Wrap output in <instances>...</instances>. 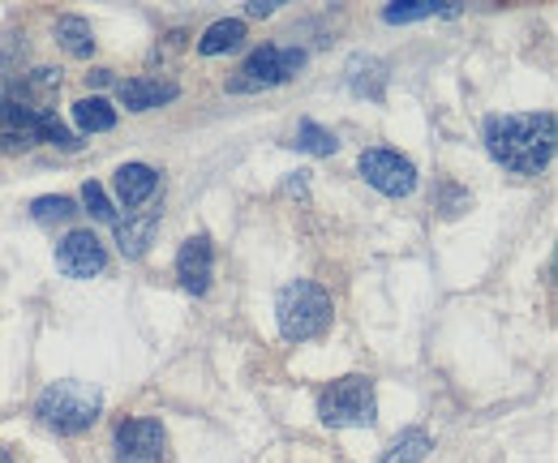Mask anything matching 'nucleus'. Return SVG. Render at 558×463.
<instances>
[{
  "label": "nucleus",
  "instance_id": "nucleus-1",
  "mask_svg": "<svg viewBox=\"0 0 558 463\" xmlns=\"http://www.w3.org/2000/svg\"><path fill=\"white\" fill-rule=\"evenodd\" d=\"M486 150L515 176H537L555 159V112H515L489 117Z\"/></svg>",
  "mask_w": 558,
  "mask_h": 463
},
{
  "label": "nucleus",
  "instance_id": "nucleus-2",
  "mask_svg": "<svg viewBox=\"0 0 558 463\" xmlns=\"http://www.w3.org/2000/svg\"><path fill=\"white\" fill-rule=\"evenodd\" d=\"M336 318V305H331V292L318 288L314 279H292L283 283L276 296V322L279 334L288 343H310L318 334L331 327Z\"/></svg>",
  "mask_w": 558,
  "mask_h": 463
},
{
  "label": "nucleus",
  "instance_id": "nucleus-3",
  "mask_svg": "<svg viewBox=\"0 0 558 463\" xmlns=\"http://www.w3.org/2000/svg\"><path fill=\"white\" fill-rule=\"evenodd\" d=\"M104 412V395L90 382H52L44 395L35 399V416L52 429V434H86Z\"/></svg>",
  "mask_w": 558,
  "mask_h": 463
},
{
  "label": "nucleus",
  "instance_id": "nucleus-4",
  "mask_svg": "<svg viewBox=\"0 0 558 463\" xmlns=\"http://www.w3.org/2000/svg\"><path fill=\"white\" fill-rule=\"evenodd\" d=\"M39 142H52V146H65V150L77 146V137L48 108L39 112V108H26V103L9 99V90L0 82V150H31Z\"/></svg>",
  "mask_w": 558,
  "mask_h": 463
},
{
  "label": "nucleus",
  "instance_id": "nucleus-5",
  "mask_svg": "<svg viewBox=\"0 0 558 463\" xmlns=\"http://www.w3.org/2000/svg\"><path fill=\"white\" fill-rule=\"evenodd\" d=\"M374 416H378V395H374V382L365 374H349L318 395V421L331 429L374 425Z\"/></svg>",
  "mask_w": 558,
  "mask_h": 463
},
{
  "label": "nucleus",
  "instance_id": "nucleus-6",
  "mask_svg": "<svg viewBox=\"0 0 558 463\" xmlns=\"http://www.w3.org/2000/svg\"><path fill=\"white\" fill-rule=\"evenodd\" d=\"M305 69V52L301 48H279V44H263L258 52L245 57V65L236 69V77L228 82L232 95H254V90H271L292 82Z\"/></svg>",
  "mask_w": 558,
  "mask_h": 463
},
{
  "label": "nucleus",
  "instance_id": "nucleus-7",
  "mask_svg": "<svg viewBox=\"0 0 558 463\" xmlns=\"http://www.w3.org/2000/svg\"><path fill=\"white\" fill-rule=\"evenodd\" d=\"M356 168H361V176H365L378 194H387V198H409V194L417 190V168H413V159H404L400 150H387V146L361 150Z\"/></svg>",
  "mask_w": 558,
  "mask_h": 463
},
{
  "label": "nucleus",
  "instance_id": "nucleus-8",
  "mask_svg": "<svg viewBox=\"0 0 558 463\" xmlns=\"http://www.w3.org/2000/svg\"><path fill=\"white\" fill-rule=\"evenodd\" d=\"M112 451L117 463H168V434L155 416H134L117 425Z\"/></svg>",
  "mask_w": 558,
  "mask_h": 463
},
{
  "label": "nucleus",
  "instance_id": "nucleus-9",
  "mask_svg": "<svg viewBox=\"0 0 558 463\" xmlns=\"http://www.w3.org/2000/svg\"><path fill=\"white\" fill-rule=\"evenodd\" d=\"M57 266H61V275H70V279H90V275H99V270L108 266V249H104V241H99L95 232L77 228V232H70V236L57 245Z\"/></svg>",
  "mask_w": 558,
  "mask_h": 463
},
{
  "label": "nucleus",
  "instance_id": "nucleus-10",
  "mask_svg": "<svg viewBox=\"0 0 558 463\" xmlns=\"http://www.w3.org/2000/svg\"><path fill=\"white\" fill-rule=\"evenodd\" d=\"M210 266H215L210 241L207 236H190L181 245V254H177V279H181V288L194 292V296H203L210 288Z\"/></svg>",
  "mask_w": 558,
  "mask_h": 463
},
{
  "label": "nucleus",
  "instance_id": "nucleus-11",
  "mask_svg": "<svg viewBox=\"0 0 558 463\" xmlns=\"http://www.w3.org/2000/svg\"><path fill=\"white\" fill-rule=\"evenodd\" d=\"M117 99L130 108V112H150V108H163L177 99V86L172 82H159V77H125L117 86Z\"/></svg>",
  "mask_w": 558,
  "mask_h": 463
},
{
  "label": "nucleus",
  "instance_id": "nucleus-12",
  "mask_svg": "<svg viewBox=\"0 0 558 463\" xmlns=\"http://www.w3.org/2000/svg\"><path fill=\"white\" fill-rule=\"evenodd\" d=\"M112 190L125 206H146L159 190V172L150 163H121L112 176Z\"/></svg>",
  "mask_w": 558,
  "mask_h": 463
},
{
  "label": "nucleus",
  "instance_id": "nucleus-13",
  "mask_svg": "<svg viewBox=\"0 0 558 463\" xmlns=\"http://www.w3.org/2000/svg\"><path fill=\"white\" fill-rule=\"evenodd\" d=\"M112 228H117V245H121V254H125V258H142L146 245H150V236H155V228H159V210L125 215V219H117Z\"/></svg>",
  "mask_w": 558,
  "mask_h": 463
},
{
  "label": "nucleus",
  "instance_id": "nucleus-14",
  "mask_svg": "<svg viewBox=\"0 0 558 463\" xmlns=\"http://www.w3.org/2000/svg\"><path fill=\"white\" fill-rule=\"evenodd\" d=\"M349 86L356 95H365V99H383V90H387V69H383V61H374V57H352Z\"/></svg>",
  "mask_w": 558,
  "mask_h": 463
},
{
  "label": "nucleus",
  "instance_id": "nucleus-15",
  "mask_svg": "<svg viewBox=\"0 0 558 463\" xmlns=\"http://www.w3.org/2000/svg\"><path fill=\"white\" fill-rule=\"evenodd\" d=\"M73 125L82 133H108L117 125V108H112L108 99H99V95L77 99V103H73Z\"/></svg>",
  "mask_w": 558,
  "mask_h": 463
},
{
  "label": "nucleus",
  "instance_id": "nucleus-16",
  "mask_svg": "<svg viewBox=\"0 0 558 463\" xmlns=\"http://www.w3.org/2000/svg\"><path fill=\"white\" fill-rule=\"evenodd\" d=\"M57 44L77 57V61H86L90 52H95V31H90V22L86 17H57Z\"/></svg>",
  "mask_w": 558,
  "mask_h": 463
},
{
  "label": "nucleus",
  "instance_id": "nucleus-17",
  "mask_svg": "<svg viewBox=\"0 0 558 463\" xmlns=\"http://www.w3.org/2000/svg\"><path fill=\"white\" fill-rule=\"evenodd\" d=\"M241 39H245V22H241V17H223V22L207 26V35L198 39V52H203V57H219V52L241 48Z\"/></svg>",
  "mask_w": 558,
  "mask_h": 463
},
{
  "label": "nucleus",
  "instance_id": "nucleus-18",
  "mask_svg": "<svg viewBox=\"0 0 558 463\" xmlns=\"http://www.w3.org/2000/svg\"><path fill=\"white\" fill-rule=\"evenodd\" d=\"M429 434L425 429H404L387 451H383V460L378 463H421L425 455H429Z\"/></svg>",
  "mask_w": 558,
  "mask_h": 463
},
{
  "label": "nucleus",
  "instance_id": "nucleus-19",
  "mask_svg": "<svg viewBox=\"0 0 558 463\" xmlns=\"http://www.w3.org/2000/svg\"><path fill=\"white\" fill-rule=\"evenodd\" d=\"M434 13H456V4H438V0H396V4L383 9V22L404 26V22H421V17H434Z\"/></svg>",
  "mask_w": 558,
  "mask_h": 463
},
{
  "label": "nucleus",
  "instance_id": "nucleus-20",
  "mask_svg": "<svg viewBox=\"0 0 558 463\" xmlns=\"http://www.w3.org/2000/svg\"><path fill=\"white\" fill-rule=\"evenodd\" d=\"M296 150H305V155H336L340 150V137L331 130H323V125H314V121H305L301 130H296V142H292Z\"/></svg>",
  "mask_w": 558,
  "mask_h": 463
},
{
  "label": "nucleus",
  "instance_id": "nucleus-21",
  "mask_svg": "<svg viewBox=\"0 0 558 463\" xmlns=\"http://www.w3.org/2000/svg\"><path fill=\"white\" fill-rule=\"evenodd\" d=\"M31 215L39 219V223H65L77 215V202L73 198H35L31 202Z\"/></svg>",
  "mask_w": 558,
  "mask_h": 463
},
{
  "label": "nucleus",
  "instance_id": "nucleus-22",
  "mask_svg": "<svg viewBox=\"0 0 558 463\" xmlns=\"http://www.w3.org/2000/svg\"><path fill=\"white\" fill-rule=\"evenodd\" d=\"M82 202H86V210H90L95 219H104V223H117V210H112V202H108V194H104V185L86 181V185H82Z\"/></svg>",
  "mask_w": 558,
  "mask_h": 463
},
{
  "label": "nucleus",
  "instance_id": "nucleus-23",
  "mask_svg": "<svg viewBox=\"0 0 558 463\" xmlns=\"http://www.w3.org/2000/svg\"><path fill=\"white\" fill-rule=\"evenodd\" d=\"M469 210V194H460L451 181H442V215H460Z\"/></svg>",
  "mask_w": 558,
  "mask_h": 463
},
{
  "label": "nucleus",
  "instance_id": "nucleus-24",
  "mask_svg": "<svg viewBox=\"0 0 558 463\" xmlns=\"http://www.w3.org/2000/svg\"><path fill=\"white\" fill-rule=\"evenodd\" d=\"M245 13H250V17H271V13H276V0H250Z\"/></svg>",
  "mask_w": 558,
  "mask_h": 463
},
{
  "label": "nucleus",
  "instance_id": "nucleus-25",
  "mask_svg": "<svg viewBox=\"0 0 558 463\" xmlns=\"http://www.w3.org/2000/svg\"><path fill=\"white\" fill-rule=\"evenodd\" d=\"M86 82L90 86H108L112 82V69H95V73H86Z\"/></svg>",
  "mask_w": 558,
  "mask_h": 463
},
{
  "label": "nucleus",
  "instance_id": "nucleus-26",
  "mask_svg": "<svg viewBox=\"0 0 558 463\" xmlns=\"http://www.w3.org/2000/svg\"><path fill=\"white\" fill-rule=\"evenodd\" d=\"M0 463H13V460H9V451H0Z\"/></svg>",
  "mask_w": 558,
  "mask_h": 463
}]
</instances>
